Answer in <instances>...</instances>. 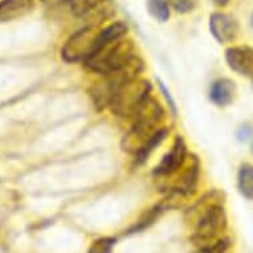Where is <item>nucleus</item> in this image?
<instances>
[{
  "label": "nucleus",
  "mask_w": 253,
  "mask_h": 253,
  "mask_svg": "<svg viewBox=\"0 0 253 253\" xmlns=\"http://www.w3.org/2000/svg\"><path fill=\"white\" fill-rule=\"evenodd\" d=\"M163 118L165 110L162 105L150 96L131 118L133 125L122 139V149L137 155L154 134L161 130L159 125L163 122Z\"/></svg>",
  "instance_id": "obj_1"
},
{
  "label": "nucleus",
  "mask_w": 253,
  "mask_h": 253,
  "mask_svg": "<svg viewBox=\"0 0 253 253\" xmlns=\"http://www.w3.org/2000/svg\"><path fill=\"white\" fill-rule=\"evenodd\" d=\"M143 69H145L143 60L137 54L135 57L126 62L124 67L104 76L102 81L94 84L91 87L90 96L93 98V102L98 108L109 106L117 91L120 90L125 84L139 79V75L143 72Z\"/></svg>",
  "instance_id": "obj_2"
},
{
  "label": "nucleus",
  "mask_w": 253,
  "mask_h": 253,
  "mask_svg": "<svg viewBox=\"0 0 253 253\" xmlns=\"http://www.w3.org/2000/svg\"><path fill=\"white\" fill-rule=\"evenodd\" d=\"M135 45L133 40L122 38L116 42H109L98 49L86 62L87 69L96 72L98 75L106 76L117 71L118 68L124 67L125 64L137 56Z\"/></svg>",
  "instance_id": "obj_3"
},
{
  "label": "nucleus",
  "mask_w": 253,
  "mask_h": 253,
  "mask_svg": "<svg viewBox=\"0 0 253 253\" xmlns=\"http://www.w3.org/2000/svg\"><path fill=\"white\" fill-rule=\"evenodd\" d=\"M151 84L147 80L135 79L130 83L125 84L110 102V109L113 114L121 118H133L143 102L151 94Z\"/></svg>",
  "instance_id": "obj_4"
},
{
  "label": "nucleus",
  "mask_w": 253,
  "mask_h": 253,
  "mask_svg": "<svg viewBox=\"0 0 253 253\" xmlns=\"http://www.w3.org/2000/svg\"><path fill=\"white\" fill-rule=\"evenodd\" d=\"M199 206H202V211L200 217L196 221L194 241L204 247L220 239V233L227 227V215L223 206L216 202L204 204V200L202 199Z\"/></svg>",
  "instance_id": "obj_5"
},
{
  "label": "nucleus",
  "mask_w": 253,
  "mask_h": 253,
  "mask_svg": "<svg viewBox=\"0 0 253 253\" xmlns=\"http://www.w3.org/2000/svg\"><path fill=\"white\" fill-rule=\"evenodd\" d=\"M98 32L100 31H97L94 25H86L79 29L62 46L61 57L67 62H86L94 52Z\"/></svg>",
  "instance_id": "obj_6"
},
{
  "label": "nucleus",
  "mask_w": 253,
  "mask_h": 253,
  "mask_svg": "<svg viewBox=\"0 0 253 253\" xmlns=\"http://www.w3.org/2000/svg\"><path fill=\"white\" fill-rule=\"evenodd\" d=\"M210 31L220 44L235 42L240 34V25L233 16L224 12H215L210 16Z\"/></svg>",
  "instance_id": "obj_7"
},
{
  "label": "nucleus",
  "mask_w": 253,
  "mask_h": 253,
  "mask_svg": "<svg viewBox=\"0 0 253 253\" xmlns=\"http://www.w3.org/2000/svg\"><path fill=\"white\" fill-rule=\"evenodd\" d=\"M187 159V146L182 137H176L172 147L169 153L163 157L159 163V166L155 169L154 174L158 175V178H166L171 176L175 172H178L186 163Z\"/></svg>",
  "instance_id": "obj_8"
},
{
  "label": "nucleus",
  "mask_w": 253,
  "mask_h": 253,
  "mask_svg": "<svg viewBox=\"0 0 253 253\" xmlns=\"http://www.w3.org/2000/svg\"><path fill=\"white\" fill-rule=\"evenodd\" d=\"M225 61L237 75L253 76V48L248 45L232 46L225 50Z\"/></svg>",
  "instance_id": "obj_9"
},
{
  "label": "nucleus",
  "mask_w": 253,
  "mask_h": 253,
  "mask_svg": "<svg viewBox=\"0 0 253 253\" xmlns=\"http://www.w3.org/2000/svg\"><path fill=\"white\" fill-rule=\"evenodd\" d=\"M236 96V85L232 80L219 79L213 81L210 87V98L217 106H228Z\"/></svg>",
  "instance_id": "obj_10"
},
{
  "label": "nucleus",
  "mask_w": 253,
  "mask_h": 253,
  "mask_svg": "<svg viewBox=\"0 0 253 253\" xmlns=\"http://www.w3.org/2000/svg\"><path fill=\"white\" fill-rule=\"evenodd\" d=\"M34 7L32 0H1L0 1V24L24 16Z\"/></svg>",
  "instance_id": "obj_11"
},
{
  "label": "nucleus",
  "mask_w": 253,
  "mask_h": 253,
  "mask_svg": "<svg viewBox=\"0 0 253 253\" xmlns=\"http://www.w3.org/2000/svg\"><path fill=\"white\" fill-rule=\"evenodd\" d=\"M237 187L239 191L247 199H253V166L249 163H243L237 174Z\"/></svg>",
  "instance_id": "obj_12"
},
{
  "label": "nucleus",
  "mask_w": 253,
  "mask_h": 253,
  "mask_svg": "<svg viewBox=\"0 0 253 253\" xmlns=\"http://www.w3.org/2000/svg\"><path fill=\"white\" fill-rule=\"evenodd\" d=\"M167 137V130L166 129H161L158 130L157 133L154 134L153 137H151V139H150L147 143H146L143 147H142V150L139 151V153L135 155V159H137L138 163H142L145 162L146 159L150 157V154L153 153L154 150L157 149L158 146L161 145L165 139H166Z\"/></svg>",
  "instance_id": "obj_13"
},
{
  "label": "nucleus",
  "mask_w": 253,
  "mask_h": 253,
  "mask_svg": "<svg viewBox=\"0 0 253 253\" xmlns=\"http://www.w3.org/2000/svg\"><path fill=\"white\" fill-rule=\"evenodd\" d=\"M150 15L158 21H167L170 19V4L167 0H146Z\"/></svg>",
  "instance_id": "obj_14"
},
{
  "label": "nucleus",
  "mask_w": 253,
  "mask_h": 253,
  "mask_svg": "<svg viewBox=\"0 0 253 253\" xmlns=\"http://www.w3.org/2000/svg\"><path fill=\"white\" fill-rule=\"evenodd\" d=\"M105 0H68L69 7H71L72 12L76 16H79L83 19L93 7H96L100 3H102Z\"/></svg>",
  "instance_id": "obj_15"
},
{
  "label": "nucleus",
  "mask_w": 253,
  "mask_h": 253,
  "mask_svg": "<svg viewBox=\"0 0 253 253\" xmlns=\"http://www.w3.org/2000/svg\"><path fill=\"white\" fill-rule=\"evenodd\" d=\"M231 241L227 237H220L217 240L212 241L210 244L204 245L199 249L198 253H225L228 251Z\"/></svg>",
  "instance_id": "obj_16"
},
{
  "label": "nucleus",
  "mask_w": 253,
  "mask_h": 253,
  "mask_svg": "<svg viewBox=\"0 0 253 253\" xmlns=\"http://www.w3.org/2000/svg\"><path fill=\"white\" fill-rule=\"evenodd\" d=\"M116 240L110 237H102L98 240L93 241L87 253H112Z\"/></svg>",
  "instance_id": "obj_17"
},
{
  "label": "nucleus",
  "mask_w": 253,
  "mask_h": 253,
  "mask_svg": "<svg viewBox=\"0 0 253 253\" xmlns=\"http://www.w3.org/2000/svg\"><path fill=\"white\" fill-rule=\"evenodd\" d=\"M172 9L178 13L192 12L198 5V0H167Z\"/></svg>",
  "instance_id": "obj_18"
},
{
  "label": "nucleus",
  "mask_w": 253,
  "mask_h": 253,
  "mask_svg": "<svg viewBox=\"0 0 253 253\" xmlns=\"http://www.w3.org/2000/svg\"><path fill=\"white\" fill-rule=\"evenodd\" d=\"M253 135V129L248 125H244V126H241L240 129L237 130V138L240 139V141H248L251 139Z\"/></svg>",
  "instance_id": "obj_19"
},
{
  "label": "nucleus",
  "mask_w": 253,
  "mask_h": 253,
  "mask_svg": "<svg viewBox=\"0 0 253 253\" xmlns=\"http://www.w3.org/2000/svg\"><path fill=\"white\" fill-rule=\"evenodd\" d=\"M159 87H161V90L163 91V94H165V97H166V100L169 101V105H170V108H171V110H172V113H174V114H176V108H175V102H174V100L171 98L170 91L167 90L166 86H165V85H163V83H161V81H159Z\"/></svg>",
  "instance_id": "obj_20"
},
{
  "label": "nucleus",
  "mask_w": 253,
  "mask_h": 253,
  "mask_svg": "<svg viewBox=\"0 0 253 253\" xmlns=\"http://www.w3.org/2000/svg\"><path fill=\"white\" fill-rule=\"evenodd\" d=\"M229 1H231V0H213V3H215L217 7H225L227 4H229Z\"/></svg>",
  "instance_id": "obj_21"
},
{
  "label": "nucleus",
  "mask_w": 253,
  "mask_h": 253,
  "mask_svg": "<svg viewBox=\"0 0 253 253\" xmlns=\"http://www.w3.org/2000/svg\"><path fill=\"white\" fill-rule=\"evenodd\" d=\"M252 27H253V15H252Z\"/></svg>",
  "instance_id": "obj_22"
},
{
  "label": "nucleus",
  "mask_w": 253,
  "mask_h": 253,
  "mask_svg": "<svg viewBox=\"0 0 253 253\" xmlns=\"http://www.w3.org/2000/svg\"><path fill=\"white\" fill-rule=\"evenodd\" d=\"M252 153H253V145H252Z\"/></svg>",
  "instance_id": "obj_23"
}]
</instances>
